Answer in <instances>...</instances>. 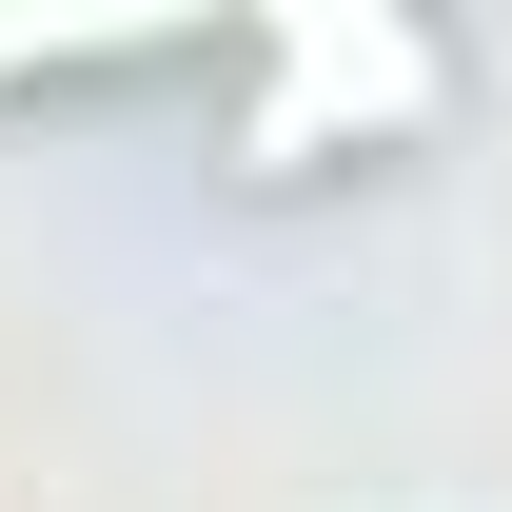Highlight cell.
Masks as SVG:
<instances>
[{"label":"cell","instance_id":"1","mask_svg":"<svg viewBox=\"0 0 512 512\" xmlns=\"http://www.w3.org/2000/svg\"><path fill=\"white\" fill-rule=\"evenodd\" d=\"M453 119V40L434 20H256L237 40V178H335V158H414Z\"/></svg>","mask_w":512,"mask_h":512},{"label":"cell","instance_id":"2","mask_svg":"<svg viewBox=\"0 0 512 512\" xmlns=\"http://www.w3.org/2000/svg\"><path fill=\"white\" fill-rule=\"evenodd\" d=\"M138 60H178L158 20H0V79H138Z\"/></svg>","mask_w":512,"mask_h":512}]
</instances>
